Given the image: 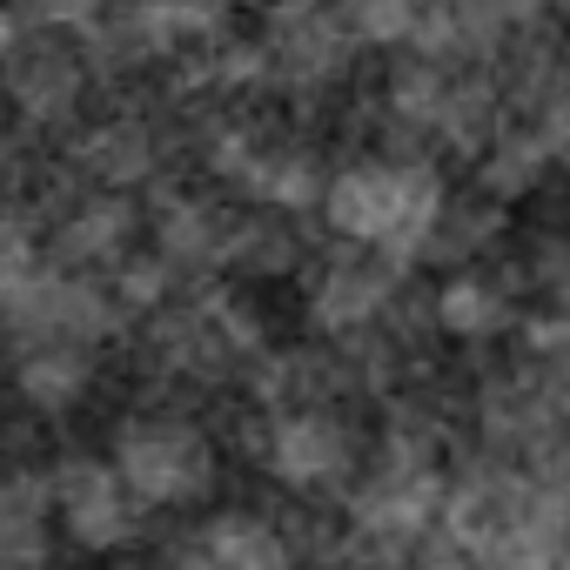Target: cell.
<instances>
[{
	"label": "cell",
	"mask_w": 570,
	"mask_h": 570,
	"mask_svg": "<svg viewBox=\"0 0 570 570\" xmlns=\"http://www.w3.org/2000/svg\"><path fill=\"white\" fill-rule=\"evenodd\" d=\"M88 390H95L88 350H14V396L35 416H68Z\"/></svg>",
	"instance_id": "5bb4252c"
},
{
	"label": "cell",
	"mask_w": 570,
	"mask_h": 570,
	"mask_svg": "<svg viewBox=\"0 0 570 570\" xmlns=\"http://www.w3.org/2000/svg\"><path fill=\"white\" fill-rule=\"evenodd\" d=\"M430 323L450 330V336H503L517 330V296H510V282L490 275L483 262L476 268H450L436 289H430Z\"/></svg>",
	"instance_id": "4fadbf2b"
},
{
	"label": "cell",
	"mask_w": 570,
	"mask_h": 570,
	"mask_svg": "<svg viewBox=\"0 0 570 570\" xmlns=\"http://www.w3.org/2000/svg\"><path fill=\"white\" fill-rule=\"evenodd\" d=\"M108 463L135 490L141 510H188L215 490V443L195 416H175V410L121 416Z\"/></svg>",
	"instance_id": "7a4b0ae2"
},
{
	"label": "cell",
	"mask_w": 570,
	"mask_h": 570,
	"mask_svg": "<svg viewBox=\"0 0 570 570\" xmlns=\"http://www.w3.org/2000/svg\"><path fill=\"white\" fill-rule=\"evenodd\" d=\"M550 155H557V128H530V121H503V135L483 148V188L497 195V202H510V195H523V188H537L543 175H550Z\"/></svg>",
	"instance_id": "9a60e30c"
},
{
	"label": "cell",
	"mask_w": 570,
	"mask_h": 570,
	"mask_svg": "<svg viewBox=\"0 0 570 570\" xmlns=\"http://www.w3.org/2000/svg\"><path fill=\"white\" fill-rule=\"evenodd\" d=\"M55 563V483L35 463H0V570Z\"/></svg>",
	"instance_id": "30bf717a"
},
{
	"label": "cell",
	"mask_w": 570,
	"mask_h": 570,
	"mask_svg": "<svg viewBox=\"0 0 570 570\" xmlns=\"http://www.w3.org/2000/svg\"><path fill=\"white\" fill-rule=\"evenodd\" d=\"M48 483H55V523H61L81 550L108 557V550H135V543H141L148 510L135 503V490L115 476L108 456H68V463L48 470Z\"/></svg>",
	"instance_id": "5b68a950"
},
{
	"label": "cell",
	"mask_w": 570,
	"mask_h": 570,
	"mask_svg": "<svg viewBox=\"0 0 570 570\" xmlns=\"http://www.w3.org/2000/svg\"><path fill=\"white\" fill-rule=\"evenodd\" d=\"M0 88H8V101L35 128H75L81 121V101H88L95 75H88L61 14H28L21 21V35L0 55Z\"/></svg>",
	"instance_id": "3957f363"
},
{
	"label": "cell",
	"mask_w": 570,
	"mask_h": 570,
	"mask_svg": "<svg viewBox=\"0 0 570 570\" xmlns=\"http://www.w3.org/2000/svg\"><path fill=\"white\" fill-rule=\"evenodd\" d=\"M262 463L289 490L316 497V490H343L363 470V450L343 410H275L262 416Z\"/></svg>",
	"instance_id": "8992f818"
},
{
	"label": "cell",
	"mask_w": 570,
	"mask_h": 570,
	"mask_svg": "<svg viewBox=\"0 0 570 570\" xmlns=\"http://www.w3.org/2000/svg\"><path fill=\"white\" fill-rule=\"evenodd\" d=\"M443 195L450 188H443L436 161H423V155H363V161L330 168L316 215L343 248L416 268L423 242L443 215Z\"/></svg>",
	"instance_id": "6da1fadb"
},
{
	"label": "cell",
	"mask_w": 570,
	"mask_h": 570,
	"mask_svg": "<svg viewBox=\"0 0 570 570\" xmlns=\"http://www.w3.org/2000/svg\"><path fill=\"white\" fill-rule=\"evenodd\" d=\"M195 550L208 557V570H296V543L289 523L268 510H222L195 530Z\"/></svg>",
	"instance_id": "7c38bea8"
},
{
	"label": "cell",
	"mask_w": 570,
	"mask_h": 570,
	"mask_svg": "<svg viewBox=\"0 0 570 570\" xmlns=\"http://www.w3.org/2000/svg\"><path fill=\"white\" fill-rule=\"evenodd\" d=\"M141 248V208L128 195H101V188H75L48 222H41V255L68 275H95L108 282L128 255Z\"/></svg>",
	"instance_id": "277c9868"
},
{
	"label": "cell",
	"mask_w": 570,
	"mask_h": 570,
	"mask_svg": "<svg viewBox=\"0 0 570 570\" xmlns=\"http://www.w3.org/2000/svg\"><path fill=\"white\" fill-rule=\"evenodd\" d=\"M309 255V228L282 208H255L235 202L228 215V248H222V275H289Z\"/></svg>",
	"instance_id": "8fae6325"
},
{
	"label": "cell",
	"mask_w": 570,
	"mask_h": 570,
	"mask_svg": "<svg viewBox=\"0 0 570 570\" xmlns=\"http://www.w3.org/2000/svg\"><path fill=\"white\" fill-rule=\"evenodd\" d=\"M228 215H235V202H222V195L155 188L148 248H155L181 282H215V275H222V248H228Z\"/></svg>",
	"instance_id": "ba28073f"
},
{
	"label": "cell",
	"mask_w": 570,
	"mask_h": 570,
	"mask_svg": "<svg viewBox=\"0 0 570 570\" xmlns=\"http://www.w3.org/2000/svg\"><path fill=\"white\" fill-rule=\"evenodd\" d=\"M161 161H168V141L148 115L121 108V115H101L81 141H75V168H81V188H101V195H128L135 188H155L161 181Z\"/></svg>",
	"instance_id": "9c48e42d"
},
{
	"label": "cell",
	"mask_w": 570,
	"mask_h": 570,
	"mask_svg": "<svg viewBox=\"0 0 570 570\" xmlns=\"http://www.w3.org/2000/svg\"><path fill=\"white\" fill-rule=\"evenodd\" d=\"M356 61V41L343 28V8H289L268 14L255 35V75L275 88H323Z\"/></svg>",
	"instance_id": "52a82bcc"
}]
</instances>
